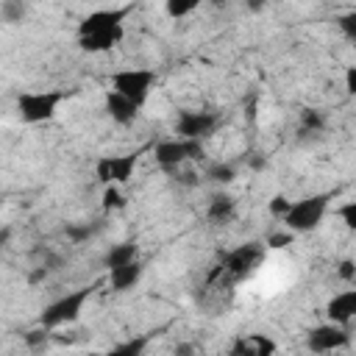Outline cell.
I'll list each match as a JSON object with an SVG mask.
<instances>
[{
    "mask_svg": "<svg viewBox=\"0 0 356 356\" xmlns=\"http://www.w3.org/2000/svg\"><path fill=\"white\" fill-rule=\"evenodd\" d=\"M134 11V6H120V8H97L89 11L78 22V47L83 53H106L117 47L125 36V17Z\"/></svg>",
    "mask_w": 356,
    "mask_h": 356,
    "instance_id": "1",
    "label": "cell"
},
{
    "mask_svg": "<svg viewBox=\"0 0 356 356\" xmlns=\"http://www.w3.org/2000/svg\"><path fill=\"white\" fill-rule=\"evenodd\" d=\"M261 256H264V245H259V242H245V245L234 248V250L225 253L222 261L209 273V284H214V281H242V278H248V275L259 267Z\"/></svg>",
    "mask_w": 356,
    "mask_h": 356,
    "instance_id": "2",
    "label": "cell"
},
{
    "mask_svg": "<svg viewBox=\"0 0 356 356\" xmlns=\"http://www.w3.org/2000/svg\"><path fill=\"white\" fill-rule=\"evenodd\" d=\"M328 203H331V192L300 197V200L289 203V209H286V214L281 220L286 222V231H292V234L314 231V228H320V222H323V217L328 211Z\"/></svg>",
    "mask_w": 356,
    "mask_h": 356,
    "instance_id": "3",
    "label": "cell"
},
{
    "mask_svg": "<svg viewBox=\"0 0 356 356\" xmlns=\"http://www.w3.org/2000/svg\"><path fill=\"white\" fill-rule=\"evenodd\" d=\"M67 92L61 89H33V92H22L17 97V114L22 122H31V125H39V122H47L56 117L58 106L64 103Z\"/></svg>",
    "mask_w": 356,
    "mask_h": 356,
    "instance_id": "4",
    "label": "cell"
},
{
    "mask_svg": "<svg viewBox=\"0 0 356 356\" xmlns=\"http://www.w3.org/2000/svg\"><path fill=\"white\" fill-rule=\"evenodd\" d=\"M95 289H97V284H92V286H81V289H75V292L61 295L58 300H53V303L44 306V312L39 314V323H42L44 328H58V325L75 323V320L81 317L86 300L95 295Z\"/></svg>",
    "mask_w": 356,
    "mask_h": 356,
    "instance_id": "5",
    "label": "cell"
},
{
    "mask_svg": "<svg viewBox=\"0 0 356 356\" xmlns=\"http://www.w3.org/2000/svg\"><path fill=\"white\" fill-rule=\"evenodd\" d=\"M153 156H156V161H159L161 170L172 172V170H181L186 161H195V164L206 161V147H203L200 139H181L178 136V139L159 142L156 150H153Z\"/></svg>",
    "mask_w": 356,
    "mask_h": 356,
    "instance_id": "6",
    "label": "cell"
},
{
    "mask_svg": "<svg viewBox=\"0 0 356 356\" xmlns=\"http://www.w3.org/2000/svg\"><path fill=\"white\" fill-rule=\"evenodd\" d=\"M153 83H156V72L147 70V67H128V70L111 72V89L120 92L122 97L134 100L136 106L147 103Z\"/></svg>",
    "mask_w": 356,
    "mask_h": 356,
    "instance_id": "7",
    "label": "cell"
},
{
    "mask_svg": "<svg viewBox=\"0 0 356 356\" xmlns=\"http://www.w3.org/2000/svg\"><path fill=\"white\" fill-rule=\"evenodd\" d=\"M136 161H139V153H122V156H100L95 161V175L103 186L108 184H128L134 170H136Z\"/></svg>",
    "mask_w": 356,
    "mask_h": 356,
    "instance_id": "8",
    "label": "cell"
},
{
    "mask_svg": "<svg viewBox=\"0 0 356 356\" xmlns=\"http://www.w3.org/2000/svg\"><path fill=\"white\" fill-rule=\"evenodd\" d=\"M220 125L217 111H181L175 120V134L181 139H209Z\"/></svg>",
    "mask_w": 356,
    "mask_h": 356,
    "instance_id": "9",
    "label": "cell"
},
{
    "mask_svg": "<svg viewBox=\"0 0 356 356\" xmlns=\"http://www.w3.org/2000/svg\"><path fill=\"white\" fill-rule=\"evenodd\" d=\"M350 342V331L348 325H337V323H323V325H314L306 337V345L309 350L314 353H331V350H339Z\"/></svg>",
    "mask_w": 356,
    "mask_h": 356,
    "instance_id": "10",
    "label": "cell"
},
{
    "mask_svg": "<svg viewBox=\"0 0 356 356\" xmlns=\"http://www.w3.org/2000/svg\"><path fill=\"white\" fill-rule=\"evenodd\" d=\"M139 108L142 106H136L134 100L122 97L120 92H114V89L106 92V114L111 117V122H117V125H134L139 120Z\"/></svg>",
    "mask_w": 356,
    "mask_h": 356,
    "instance_id": "11",
    "label": "cell"
},
{
    "mask_svg": "<svg viewBox=\"0 0 356 356\" xmlns=\"http://www.w3.org/2000/svg\"><path fill=\"white\" fill-rule=\"evenodd\" d=\"M325 317H328V323L348 325L356 317V289H345V292L334 295L325 303Z\"/></svg>",
    "mask_w": 356,
    "mask_h": 356,
    "instance_id": "12",
    "label": "cell"
},
{
    "mask_svg": "<svg viewBox=\"0 0 356 356\" xmlns=\"http://www.w3.org/2000/svg\"><path fill=\"white\" fill-rule=\"evenodd\" d=\"M234 356H267V353H273L275 350V342L273 339H267L264 334H242V337H236L234 342H231V348H228Z\"/></svg>",
    "mask_w": 356,
    "mask_h": 356,
    "instance_id": "13",
    "label": "cell"
},
{
    "mask_svg": "<svg viewBox=\"0 0 356 356\" xmlns=\"http://www.w3.org/2000/svg\"><path fill=\"white\" fill-rule=\"evenodd\" d=\"M142 273H145V267H142V261L136 259V261L111 267V270H108V284H111L114 292H128V289H134V286L139 284Z\"/></svg>",
    "mask_w": 356,
    "mask_h": 356,
    "instance_id": "14",
    "label": "cell"
},
{
    "mask_svg": "<svg viewBox=\"0 0 356 356\" xmlns=\"http://www.w3.org/2000/svg\"><path fill=\"white\" fill-rule=\"evenodd\" d=\"M234 214H236V200L231 197V195H214L211 200H209V209H206V217L214 222V225H225V222H231L234 220Z\"/></svg>",
    "mask_w": 356,
    "mask_h": 356,
    "instance_id": "15",
    "label": "cell"
},
{
    "mask_svg": "<svg viewBox=\"0 0 356 356\" xmlns=\"http://www.w3.org/2000/svg\"><path fill=\"white\" fill-rule=\"evenodd\" d=\"M136 259H139V245L134 239H125V242H117L108 248V253L103 256V264L111 270V267H120V264H128Z\"/></svg>",
    "mask_w": 356,
    "mask_h": 356,
    "instance_id": "16",
    "label": "cell"
},
{
    "mask_svg": "<svg viewBox=\"0 0 356 356\" xmlns=\"http://www.w3.org/2000/svg\"><path fill=\"white\" fill-rule=\"evenodd\" d=\"M206 178L214 181V184H231L236 178V167L228 164V161H214L206 167Z\"/></svg>",
    "mask_w": 356,
    "mask_h": 356,
    "instance_id": "17",
    "label": "cell"
},
{
    "mask_svg": "<svg viewBox=\"0 0 356 356\" xmlns=\"http://www.w3.org/2000/svg\"><path fill=\"white\" fill-rule=\"evenodd\" d=\"M323 128H325L323 111H317V108H303L300 111V131L303 134H320Z\"/></svg>",
    "mask_w": 356,
    "mask_h": 356,
    "instance_id": "18",
    "label": "cell"
},
{
    "mask_svg": "<svg viewBox=\"0 0 356 356\" xmlns=\"http://www.w3.org/2000/svg\"><path fill=\"white\" fill-rule=\"evenodd\" d=\"M197 6H200V0H164V11H167V17H172V19L189 17Z\"/></svg>",
    "mask_w": 356,
    "mask_h": 356,
    "instance_id": "19",
    "label": "cell"
},
{
    "mask_svg": "<svg viewBox=\"0 0 356 356\" xmlns=\"http://www.w3.org/2000/svg\"><path fill=\"white\" fill-rule=\"evenodd\" d=\"M128 200H125V195L120 192V186L117 184H108L106 189H103V209L106 211H117V209H122Z\"/></svg>",
    "mask_w": 356,
    "mask_h": 356,
    "instance_id": "20",
    "label": "cell"
},
{
    "mask_svg": "<svg viewBox=\"0 0 356 356\" xmlns=\"http://www.w3.org/2000/svg\"><path fill=\"white\" fill-rule=\"evenodd\" d=\"M147 339H150V337H139V339L120 342V345H114V350H111V353H120V356H139V353L147 348Z\"/></svg>",
    "mask_w": 356,
    "mask_h": 356,
    "instance_id": "21",
    "label": "cell"
},
{
    "mask_svg": "<svg viewBox=\"0 0 356 356\" xmlns=\"http://www.w3.org/2000/svg\"><path fill=\"white\" fill-rule=\"evenodd\" d=\"M97 228H100V225H89V222H72V225H67V236H70L72 242H83V239L95 236V234H97Z\"/></svg>",
    "mask_w": 356,
    "mask_h": 356,
    "instance_id": "22",
    "label": "cell"
},
{
    "mask_svg": "<svg viewBox=\"0 0 356 356\" xmlns=\"http://www.w3.org/2000/svg\"><path fill=\"white\" fill-rule=\"evenodd\" d=\"M337 25H339V31L345 33V39L356 42V11H345V14H339V17H337Z\"/></svg>",
    "mask_w": 356,
    "mask_h": 356,
    "instance_id": "23",
    "label": "cell"
},
{
    "mask_svg": "<svg viewBox=\"0 0 356 356\" xmlns=\"http://www.w3.org/2000/svg\"><path fill=\"white\" fill-rule=\"evenodd\" d=\"M3 17H6L8 22H19V19L25 17V3H22V0H6V3H3Z\"/></svg>",
    "mask_w": 356,
    "mask_h": 356,
    "instance_id": "24",
    "label": "cell"
},
{
    "mask_svg": "<svg viewBox=\"0 0 356 356\" xmlns=\"http://www.w3.org/2000/svg\"><path fill=\"white\" fill-rule=\"evenodd\" d=\"M337 214H339V220L345 222V228H356V200H348V203H342L339 209H337Z\"/></svg>",
    "mask_w": 356,
    "mask_h": 356,
    "instance_id": "25",
    "label": "cell"
},
{
    "mask_svg": "<svg viewBox=\"0 0 356 356\" xmlns=\"http://www.w3.org/2000/svg\"><path fill=\"white\" fill-rule=\"evenodd\" d=\"M286 245H292V231H281V234L267 236V248H286Z\"/></svg>",
    "mask_w": 356,
    "mask_h": 356,
    "instance_id": "26",
    "label": "cell"
},
{
    "mask_svg": "<svg viewBox=\"0 0 356 356\" xmlns=\"http://www.w3.org/2000/svg\"><path fill=\"white\" fill-rule=\"evenodd\" d=\"M289 203H292V200H286L284 195H275V197L270 200V214L284 217V214H286V209H289Z\"/></svg>",
    "mask_w": 356,
    "mask_h": 356,
    "instance_id": "27",
    "label": "cell"
},
{
    "mask_svg": "<svg viewBox=\"0 0 356 356\" xmlns=\"http://www.w3.org/2000/svg\"><path fill=\"white\" fill-rule=\"evenodd\" d=\"M337 273H339V278H342V281H353V275H356V264H353V259H345V261L339 264V270H337Z\"/></svg>",
    "mask_w": 356,
    "mask_h": 356,
    "instance_id": "28",
    "label": "cell"
},
{
    "mask_svg": "<svg viewBox=\"0 0 356 356\" xmlns=\"http://www.w3.org/2000/svg\"><path fill=\"white\" fill-rule=\"evenodd\" d=\"M345 92L348 95L356 92V67H348V72H345Z\"/></svg>",
    "mask_w": 356,
    "mask_h": 356,
    "instance_id": "29",
    "label": "cell"
},
{
    "mask_svg": "<svg viewBox=\"0 0 356 356\" xmlns=\"http://www.w3.org/2000/svg\"><path fill=\"white\" fill-rule=\"evenodd\" d=\"M267 3H270V0H245V8L253 11V14H259V11L267 8Z\"/></svg>",
    "mask_w": 356,
    "mask_h": 356,
    "instance_id": "30",
    "label": "cell"
},
{
    "mask_svg": "<svg viewBox=\"0 0 356 356\" xmlns=\"http://www.w3.org/2000/svg\"><path fill=\"white\" fill-rule=\"evenodd\" d=\"M42 339H47L44 331H31V334H28V342H31V345H36V342H42Z\"/></svg>",
    "mask_w": 356,
    "mask_h": 356,
    "instance_id": "31",
    "label": "cell"
},
{
    "mask_svg": "<svg viewBox=\"0 0 356 356\" xmlns=\"http://www.w3.org/2000/svg\"><path fill=\"white\" fill-rule=\"evenodd\" d=\"M8 239H11V228H8V225H3V228H0V248H6V245H8Z\"/></svg>",
    "mask_w": 356,
    "mask_h": 356,
    "instance_id": "32",
    "label": "cell"
},
{
    "mask_svg": "<svg viewBox=\"0 0 356 356\" xmlns=\"http://www.w3.org/2000/svg\"><path fill=\"white\" fill-rule=\"evenodd\" d=\"M211 6H214V8H220V6H225V0H211Z\"/></svg>",
    "mask_w": 356,
    "mask_h": 356,
    "instance_id": "33",
    "label": "cell"
}]
</instances>
